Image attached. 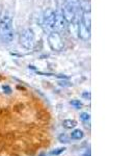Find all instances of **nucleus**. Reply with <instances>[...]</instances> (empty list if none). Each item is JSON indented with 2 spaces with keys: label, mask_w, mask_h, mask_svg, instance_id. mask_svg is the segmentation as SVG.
Instances as JSON below:
<instances>
[{
  "label": "nucleus",
  "mask_w": 138,
  "mask_h": 156,
  "mask_svg": "<svg viewBox=\"0 0 138 156\" xmlns=\"http://www.w3.org/2000/svg\"><path fill=\"white\" fill-rule=\"evenodd\" d=\"M71 104L73 105V106H75V108H77V109H79V108L82 107V103L80 102L79 100H72Z\"/></svg>",
  "instance_id": "nucleus-11"
},
{
  "label": "nucleus",
  "mask_w": 138,
  "mask_h": 156,
  "mask_svg": "<svg viewBox=\"0 0 138 156\" xmlns=\"http://www.w3.org/2000/svg\"><path fill=\"white\" fill-rule=\"evenodd\" d=\"M0 39L4 43H11L14 39L12 17L5 14L0 18Z\"/></svg>",
  "instance_id": "nucleus-1"
},
{
  "label": "nucleus",
  "mask_w": 138,
  "mask_h": 156,
  "mask_svg": "<svg viewBox=\"0 0 138 156\" xmlns=\"http://www.w3.org/2000/svg\"><path fill=\"white\" fill-rule=\"evenodd\" d=\"M48 42L51 49L54 50V51H61L64 47V43L61 36L57 31H55V30L48 34Z\"/></svg>",
  "instance_id": "nucleus-3"
},
{
  "label": "nucleus",
  "mask_w": 138,
  "mask_h": 156,
  "mask_svg": "<svg viewBox=\"0 0 138 156\" xmlns=\"http://www.w3.org/2000/svg\"><path fill=\"white\" fill-rule=\"evenodd\" d=\"M58 140L60 143H62V144H67V143H70V137L67 136V134H64V133H62V134L59 135Z\"/></svg>",
  "instance_id": "nucleus-10"
},
{
  "label": "nucleus",
  "mask_w": 138,
  "mask_h": 156,
  "mask_svg": "<svg viewBox=\"0 0 138 156\" xmlns=\"http://www.w3.org/2000/svg\"><path fill=\"white\" fill-rule=\"evenodd\" d=\"M80 118H81L82 121H88L89 120V115L86 114V112H83V114H81V115H80Z\"/></svg>",
  "instance_id": "nucleus-13"
},
{
  "label": "nucleus",
  "mask_w": 138,
  "mask_h": 156,
  "mask_svg": "<svg viewBox=\"0 0 138 156\" xmlns=\"http://www.w3.org/2000/svg\"><path fill=\"white\" fill-rule=\"evenodd\" d=\"M3 90H6L5 93H7V94H11V92H12V90L9 89V87H7V85H6V87H5V85H4V87H3Z\"/></svg>",
  "instance_id": "nucleus-14"
},
{
  "label": "nucleus",
  "mask_w": 138,
  "mask_h": 156,
  "mask_svg": "<svg viewBox=\"0 0 138 156\" xmlns=\"http://www.w3.org/2000/svg\"><path fill=\"white\" fill-rule=\"evenodd\" d=\"M81 22L84 24V26H86L87 28L90 29V25H91V18H90V12L89 11H84L81 15Z\"/></svg>",
  "instance_id": "nucleus-7"
},
{
  "label": "nucleus",
  "mask_w": 138,
  "mask_h": 156,
  "mask_svg": "<svg viewBox=\"0 0 138 156\" xmlns=\"http://www.w3.org/2000/svg\"><path fill=\"white\" fill-rule=\"evenodd\" d=\"M20 44L26 49L33 48L34 44H36V36L32 29L26 28L21 32L20 36Z\"/></svg>",
  "instance_id": "nucleus-2"
},
{
  "label": "nucleus",
  "mask_w": 138,
  "mask_h": 156,
  "mask_svg": "<svg viewBox=\"0 0 138 156\" xmlns=\"http://www.w3.org/2000/svg\"><path fill=\"white\" fill-rule=\"evenodd\" d=\"M44 28L46 32L54 31V24H55V11L52 9H47L44 12Z\"/></svg>",
  "instance_id": "nucleus-4"
},
{
  "label": "nucleus",
  "mask_w": 138,
  "mask_h": 156,
  "mask_svg": "<svg viewBox=\"0 0 138 156\" xmlns=\"http://www.w3.org/2000/svg\"><path fill=\"white\" fill-rule=\"evenodd\" d=\"M83 136H84V133L80 129L74 130V131L71 133V138H73V140H81Z\"/></svg>",
  "instance_id": "nucleus-9"
},
{
  "label": "nucleus",
  "mask_w": 138,
  "mask_h": 156,
  "mask_svg": "<svg viewBox=\"0 0 138 156\" xmlns=\"http://www.w3.org/2000/svg\"><path fill=\"white\" fill-rule=\"evenodd\" d=\"M77 125V122L75 120H71V119H67L64 120L62 122V126H64L66 129H72V128H75Z\"/></svg>",
  "instance_id": "nucleus-8"
},
{
  "label": "nucleus",
  "mask_w": 138,
  "mask_h": 156,
  "mask_svg": "<svg viewBox=\"0 0 138 156\" xmlns=\"http://www.w3.org/2000/svg\"><path fill=\"white\" fill-rule=\"evenodd\" d=\"M78 36L81 40L83 41H88L89 37H90V29L87 28L86 26H84V24L81 22V20H78Z\"/></svg>",
  "instance_id": "nucleus-6"
},
{
  "label": "nucleus",
  "mask_w": 138,
  "mask_h": 156,
  "mask_svg": "<svg viewBox=\"0 0 138 156\" xmlns=\"http://www.w3.org/2000/svg\"><path fill=\"white\" fill-rule=\"evenodd\" d=\"M67 28V23L62 16L61 11L55 12V24H54V30L58 34L64 32Z\"/></svg>",
  "instance_id": "nucleus-5"
},
{
  "label": "nucleus",
  "mask_w": 138,
  "mask_h": 156,
  "mask_svg": "<svg viewBox=\"0 0 138 156\" xmlns=\"http://www.w3.org/2000/svg\"><path fill=\"white\" fill-rule=\"evenodd\" d=\"M64 150H66L64 148H58V149H56V150L51 151V153H50V154H51V155H59V154H61Z\"/></svg>",
  "instance_id": "nucleus-12"
}]
</instances>
